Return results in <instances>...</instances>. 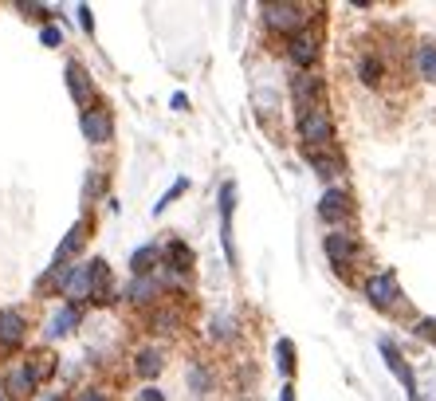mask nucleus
<instances>
[{
  "label": "nucleus",
  "instance_id": "nucleus-29",
  "mask_svg": "<svg viewBox=\"0 0 436 401\" xmlns=\"http://www.w3.org/2000/svg\"><path fill=\"white\" fill-rule=\"evenodd\" d=\"M79 20H83V28H87V32L95 28V20H91V8H79Z\"/></svg>",
  "mask_w": 436,
  "mask_h": 401
},
{
  "label": "nucleus",
  "instance_id": "nucleus-2",
  "mask_svg": "<svg viewBox=\"0 0 436 401\" xmlns=\"http://www.w3.org/2000/svg\"><path fill=\"white\" fill-rule=\"evenodd\" d=\"M365 299L377 307V311H389V307L401 299V287H397V271H377V276H370L365 280Z\"/></svg>",
  "mask_w": 436,
  "mask_h": 401
},
{
  "label": "nucleus",
  "instance_id": "nucleus-9",
  "mask_svg": "<svg viewBox=\"0 0 436 401\" xmlns=\"http://www.w3.org/2000/svg\"><path fill=\"white\" fill-rule=\"evenodd\" d=\"M287 55H291V63H295V67H311V63L318 60V44H315V36H307V32L291 36Z\"/></svg>",
  "mask_w": 436,
  "mask_h": 401
},
{
  "label": "nucleus",
  "instance_id": "nucleus-15",
  "mask_svg": "<svg viewBox=\"0 0 436 401\" xmlns=\"http://www.w3.org/2000/svg\"><path fill=\"white\" fill-rule=\"evenodd\" d=\"M158 248H154V244H145V248H138V252L130 256V271L134 276H149V271H154V264H158Z\"/></svg>",
  "mask_w": 436,
  "mask_h": 401
},
{
  "label": "nucleus",
  "instance_id": "nucleus-17",
  "mask_svg": "<svg viewBox=\"0 0 436 401\" xmlns=\"http://www.w3.org/2000/svg\"><path fill=\"white\" fill-rule=\"evenodd\" d=\"M165 260H170L173 271H181V276H185V271H189V264H193V252H189L181 240H173L170 248H165Z\"/></svg>",
  "mask_w": 436,
  "mask_h": 401
},
{
  "label": "nucleus",
  "instance_id": "nucleus-6",
  "mask_svg": "<svg viewBox=\"0 0 436 401\" xmlns=\"http://www.w3.org/2000/svg\"><path fill=\"white\" fill-rule=\"evenodd\" d=\"M83 134L87 142H95V146H102V142H110V114L107 110H83Z\"/></svg>",
  "mask_w": 436,
  "mask_h": 401
},
{
  "label": "nucleus",
  "instance_id": "nucleus-24",
  "mask_svg": "<svg viewBox=\"0 0 436 401\" xmlns=\"http://www.w3.org/2000/svg\"><path fill=\"white\" fill-rule=\"evenodd\" d=\"M417 335H421L424 342H436V319H421V323H417Z\"/></svg>",
  "mask_w": 436,
  "mask_h": 401
},
{
  "label": "nucleus",
  "instance_id": "nucleus-20",
  "mask_svg": "<svg viewBox=\"0 0 436 401\" xmlns=\"http://www.w3.org/2000/svg\"><path fill=\"white\" fill-rule=\"evenodd\" d=\"M358 75H362V83L365 87H377L381 83V60H374V55H362V63H358Z\"/></svg>",
  "mask_w": 436,
  "mask_h": 401
},
{
  "label": "nucleus",
  "instance_id": "nucleus-19",
  "mask_svg": "<svg viewBox=\"0 0 436 401\" xmlns=\"http://www.w3.org/2000/svg\"><path fill=\"white\" fill-rule=\"evenodd\" d=\"M32 389H36V377H32V370H16L12 377H8V393H12V398H28V393H32Z\"/></svg>",
  "mask_w": 436,
  "mask_h": 401
},
{
  "label": "nucleus",
  "instance_id": "nucleus-27",
  "mask_svg": "<svg viewBox=\"0 0 436 401\" xmlns=\"http://www.w3.org/2000/svg\"><path fill=\"white\" fill-rule=\"evenodd\" d=\"M138 401H165V398H161V389L149 386V389H142V393H138Z\"/></svg>",
  "mask_w": 436,
  "mask_h": 401
},
{
  "label": "nucleus",
  "instance_id": "nucleus-25",
  "mask_svg": "<svg viewBox=\"0 0 436 401\" xmlns=\"http://www.w3.org/2000/svg\"><path fill=\"white\" fill-rule=\"evenodd\" d=\"M185 185H189V181H177V185H173V189H170V193H165V197H161V201H158V205H154V213H161V208H165V205H170V201H173V197H177V193H185Z\"/></svg>",
  "mask_w": 436,
  "mask_h": 401
},
{
  "label": "nucleus",
  "instance_id": "nucleus-12",
  "mask_svg": "<svg viewBox=\"0 0 436 401\" xmlns=\"http://www.w3.org/2000/svg\"><path fill=\"white\" fill-rule=\"evenodd\" d=\"M83 232H87V224L79 220V224H75V229L67 232V240H63L60 248H55V260H51V264H55V267H60V264H67V260H71V256L79 252V244H83Z\"/></svg>",
  "mask_w": 436,
  "mask_h": 401
},
{
  "label": "nucleus",
  "instance_id": "nucleus-4",
  "mask_svg": "<svg viewBox=\"0 0 436 401\" xmlns=\"http://www.w3.org/2000/svg\"><path fill=\"white\" fill-rule=\"evenodd\" d=\"M327 256H330V264L342 271V267H350V264H354V256H358V244H354V236L330 232V236H327Z\"/></svg>",
  "mask_w": 436,
  "mask_h": 401
},
{
  "label": "nucleus",
  "instance_id": "nucleus-31",
  "mask_svg": "<svg viewBox=\"0 0 436 401\" xmlns=\"http://www.w3.org/2000/svg\"><path fill=\"white\" fill-rule=\"evenodd\" d=\"M279 401H295V389H291V386H283V389H279Z\"/></svg>",
  "mask_w": 436,
  "mask_h": 401
},
{
  "label": "nucleus",
  "instance_id": "nucleus-11",
  "mask_svg": "<svg viewBox=\"0 0 436 401\" xmlns=\"http://www.w3.org/2000/svg\"><path fill=\"white\" fill-rule=\"evenodd\" d=\"M24 339V319L16 311H0V346H12Z\"/></svg>",
  "mask_w": 436,
  "mask_h": 401
},
{
  "label": "nucleus",
  "instance_id": "nucleus-7",
  "mask_svg": "<svg viewBox=\"0 0 436 401\" xmlns=\"http://www.w3.org/2000/svg\"><path fill=\"white\" fill-rule=\"evenodd\" d=\"M381 354H385V362H389V370L405 382V393H409V401H417V377H412V370L405 362H401V354H397V346L389 339H381Z\"/></svg>",
  "mask_w": 436,
  "mask_h": 401
},
{
  "label": "nucleus",
  "instance_id": "nucleus-13",
  "mask_svg": "<svg viewBox=\"0 0 436 401\" xmlns=\"http://www.w3.org/2000/svg\"><path fill=\"white\" fill-rule=\"evenodd\" d=\"M71 327H79V307H63L60 315L48 323V339H63Z\"/></svg>",
  "mask_w": 436,
  "mask_h": 401
},
{
  "label": "nucleus",
  "instance_id": "nucleus-3",
  "mask_svg": "<svg viewBox=\"0 0 436 401\" xmlns=\"http://www.w3.org/2000/svg\"><path fill=\"white\" fill-rule=\"evenodd\" d=\"M264 16L267 24L275 32H287V36H299L307 24V8L303 4H264Z\"/></svg>",
  "mask_w": 436,
  "mask_h": 401
},
{
  "label": "nucleus",
  "instance_id": "nucleus-1",
  "mask_svg": "<svg viewBox=\"0 0 436 401\" xmlns=\"http://www.w3.org/2000/svg\"><path fill=\"white\" fill-rule=\"evenodd\" d=\"M299 134H303V142H311L318 150H330L334 146V122H330L327 107L318 103V107H311L307 114H299Z\"/></svg>",
  "mask_w": 436,
  "mask_h": 401
},
{
  "label": "nucleus",
  "instance_id": "nucleus-18",
  "mask_svg": "<svg viewBox=\"0 0 436 401\" xmlns=\"http://www.w3.org/2000/svg\"><path fill=\"white\" fill-rule=\"evenodd\" d=\"M307 161H311V170H318V177H338L342 173V161L327 158V154H315V150H307Z\"/></svg>",
  "mask_w": 436,
  "mask_h": 401
},
{
  "label": "nucleus",
  "instance_id": "nucleus-30",
  "mask_svg": "<svg viewBox=\"0 0 436 401\" xmlns=\"http://www.w3.org/2000/svg\"><path fill=\"white\" fill-rule=\"evenodd\" d=\"M193 386H197V389H205V386H208V377H205V370H193Z\"/></svg>",
  "mask_w": 436,
  "mask_h": 401
},
{
  "label": "nucleus",
  "instance_id": "nucleus-5",
  "mask_svg": "<svg viewBox=\"0 0 436 401\" xmlns=\"http://www.w3.org/2000/svg\"><path fill=\"white\" fill-rule=\"evenodd\" d=\"M291 95H295V107H299V114H307L311 107H318V79L315 75H295L291 79Z\"/></svg>",
  "mask_w": 436,
  "mask_h": 401
},
{
  "label": "nucleus",
  "instance_id": "nucleus-14",
  "mask_svg": "<svg viewBox=\"0 0 436 401\" xmlns=\"http://www.w3.org/2000/svg\"><path fill=\"white\" fill-rule=\"evenodd\" d=\"M67 87H71L75 103H87V98H91V83H87V71L79 63H67Z\"/></svg>",
  "mask_w": 436,
  "mask_h": 401
},
{
  "label": "nucleus",
  "instance_id": "nucleus-10",
  "mask_svg": "<svg viewBox=\"0 0 436 401\" xmlns=\"http://www.w3.org/2000/svg\"><path fill=\"white\" fill-rule=\"evenodd\" d=\"M232 208H236V185H224L220 189V220H224V248H228V260H236V248H232Z\"/></svg>",
  "mask_w": 436,
  "mask_h": 401
},
{
  "label": "nucleus",
  "instance_id": "nucleus-23",
  "mask_svg": "<svg viewBox=\"0 0 436 401\" xmlns=\"http://www.w3.org/2000/svg\"><path fill=\"white\" fill-rule=\"evenodd\" d=\"M126 295H130V299H138V303H145L149 295H158V283L145 280V276H138V280L130 283V292H126Z\"/></svg>",
  "mask_w": 436,
  "mask_h": 401
},
{
  "label": "nucleus",
  "instance_id": "nucleus-26",
  "mask_svg": "<svg viewBox=\"0 0 436 401\" xmlns=\"http://www.w3.org/2000/svg\"><path fill=\"white\" fill-rule=\"evenodd\" d=\"M60 28H44V44H48V48H55V44H60Z\"/></svg>",
  "mask_w": 436,
  "mask_h": 401
},
{
  "label": "nucleus",
  "instance_id": "nucleus-16",
  "mask_svg": "<svg viewBox=\"0 0 436 401\" xmlns=\"http://www.w3.org/2000/svg\"><path fill=\"white\" fill-rule=\"evenodd\" d=\"M417 71H421V79L436 83V44H421L417 48Z\"/></svg>",
  "mask_w": 436,
  "mask_h": 401
},
{
  "label": "nucleus",
  "instance_id": "nucleus-21",
  "mask_svg": "<svg viewBox=\"0 0 436 401\" xmlns=\"http://www.w3.org/2000/svg\"><path fill=\"white\" fill-rule=\"evenodd\" d=\"M275 362L283 374H295V342L291 339H279L275 342Z\"/></svg>",
  "mask_w": 436,
  "mask_h": 401
},
{
  "label": "nucleus",
  "instance_id": "nucleus-8",
  "mask_svg": "<svg viewBox=\"0 0 436 401\" xmlns=\"http://www.w3.org/2000/svg\"><path fill=\"white\" fill-rule=\"evenodd\" d=\"M350 213V197L342 193V189H327V193L318 197V217L323 220H342Z\"/></svg>",
  "mask_w": 436,
  "mask_h": 401
},
{
  "label": "nucleus",
  "instance_id": "nucleus-22",
  "mask_svg": "<svg viewBox=\"0 0 436 401\" xmlns=\"http://www.w3.org/2000/svg\"><path fill=\"white\" fill-rule=\"evenodd\" d=\"M161 370V350H142L138 354V374L142 377H154Z\"/></svg>",
  "mask_w": 436,
  "mask_h": 401
},
{
  "label": "nucleus",
  "instance_id": "nucleus-28",
  "mask_svg": "<svg viewBox=\"0 0 436 401\" xmlns=\"http://www.w3.org/2000/svg\"><path fill=\"white\" fill-rule=\"evenodd\" d=\"M79 401H107V393H98V389H87V393H79Z\"/></svg>",
  "mask_w": 436,
  "mask_h": 401
}]
</instances>
